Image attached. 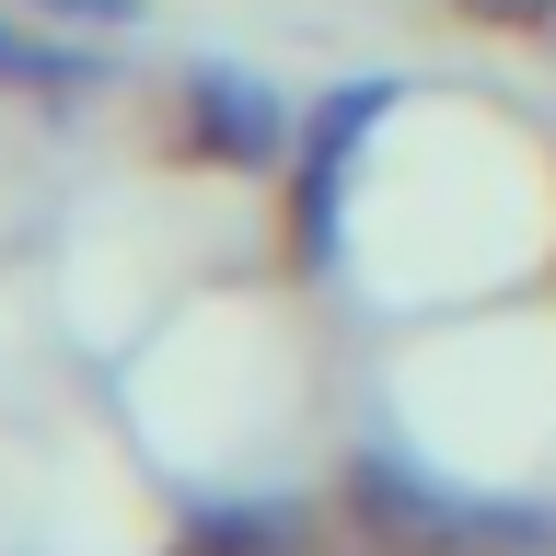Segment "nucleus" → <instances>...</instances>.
Listing matches in <instances>:
<instances>
[{"label": "nucleus", "mask_w": 556, "mask_h": 556, "mask_svg": "<svg viewBox=\"0 0 556 556\" xmlns=\"http://www.w3.org/2000/svg\"><path fill=\"white\" fill-rule=\"evenodd\" d=\"M174 151H198V163H243L267 174L290 151V116L267 104V81H243V70H198L186 93H174Z\"/></svg>", "instance_id": "1"}, {"label": "nucleus", "mask_w": 556, "mask_h": 556, "mask_svg": "<svg viewBox=\"0 0 556 556\" xmlns=\"http://www.w3.org/2000/svg\"><path fill=\"white\" fill-rule=\"evenodd\" d=\"M302 510H278V498H232V510H198L186 521V545L174 556H302Z\"/></svg>", "instance_id": "2"}, {"label": "nucleus", "mask_w": 556, "mask_h": 556, "mask_svg": "<svg viewBox=\"0 0 556 556\" xmlns=\"http://www.w3.org/2000/svg\"><path fill=\"white\" fill-rule=\"evenodd\" d=\"M452 12H476L498 35H556V0H452Z\"/></svg>", "instance_id": "3"}]
</instances>
